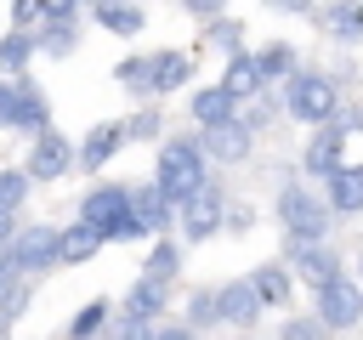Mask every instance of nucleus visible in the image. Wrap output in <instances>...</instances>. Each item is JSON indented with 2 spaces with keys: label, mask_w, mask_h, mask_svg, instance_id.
I'll use <instances>...</instances> for the list:
<instances>
[{
  "label": "nucleus",
  "mask_w": 363,
  "mask_h": 340,
  "mask_svg": "<svg viewBox=\"0 0 363 340\" xmlns=\"http://www.w3.org/2000/svg\"><path fill=\"white\" fill-rule=\"evenodd\" d=\"M51 238H57V227H17L11 232V244H6V261H11V272L17 278H34V272H45L51 266Z\"/></svg>",
  "instance_id": "423d86ee"
},
{
  "label": "nucleus",
  "mask_w": 363,
  "mask_h": 340,
  "mask_svg": "<svg viewBox=\"0 0 363 340\" xmlns=\"http://www.w3.org/2000/svg\"><path fill=\"white\" fill-rule=\"evenodd\" d=\"M199 153L210 159V164H238V159H250V147H255V130L233 113V119H221V125H204L199 136Z\"/></svg>",
  "instance_id": "39448f33"
},
{
  "label": "nucleus",
  "mask_w": 363,
  "mask_h": 340,
  "mask_svg": "<svg viewBox=\"0 0 363 340\" xmlns=\"http://www.w3.org/2000/svg\"><path fill=\"white\" fill-rule=\"evenodd\" d=\"M119 147H125V130H119V125H91V136L79 142V153H74V159H79L85 170H102Z\"/></svg>",
  "instance_id": "f3484780"
},
{
  "label": "nucleus",
  "mask_w": 363,
  "mask_h": 340,
  "mask_svg": "<svg viewBox=\"0 0 363 340\" xmlns=\"http://www.w3.org/2000/svg\"><path fill=\"white\" fill-rule=\"evenodd\" d=\"M23 125V91L17 79H0V130H17Z\"/></svg>",
  "instance_id": "c756f323"
},
{
  "label": "nucleus",
  "mask_w": 363,
  "mask_h": 340,
  "mask_svg": "<svg viewBox=\"0 0 363 340\" xmlns=\"http://www.w3.org/2000/svg\"><path fill=\"white\" fill-rule=\"evenodd\" d=\"M45 6H51V0H40V11H45Z\"/></svg>",
  "instance_id": "a18cd8bd"
},
{
  "label": "nucleus",
  "mask_w": 363,
  "mask_h": 340,
  "mask_svg": "<svg viewBox=\"0 0 363 340\" xmlns=\"http://www.w3.org/2000/svg\"><path fill=\"white\" fill-rule=\"evenodd\" d=\"M272 11H284V17H306L312 11V0H267Z\"/></svg>",
  "instance_id": "ea45409f"
},
{
  "label": "nucleus",
  "mask_w": 363,
  "mask_h": 340,
  "mask_svg": "<svg viewBox=\"0 0 363 340\" xmlns=\"http://www.w3.org/2000/svg\"><path fill=\"white\" fill-rule=\"evenodd\" d=\"M329 187V210L335 215H363V164H335L323 176Z\"/></svg>",
  "instance_id": "ddd939ff"
},
{
  "label": "nucleus",
  "mask_w": 363,
  "mask_h": 340,
  "mask_svg": "<svg viewBox=\"0 0 363 340\" xmlns=\"http://www.w3.org/2000/svg\"><path fill=\"white\" fill-rule=\"evenodd\" d=\"M28 295H34V283H28V278H11V283L0 289V323H17V317L28 312Z\"/></svg>",
  "instance_id": "cd10ccee"
},
{
  "label": "nucleus",
  "mask_w": 363,
  "mask_h": 340,
  "mask_svg": "<svg viewBox=\"0 0 363 340\" xmlns=\"http://www.w3.org/2000/svg\"><path fill=\"white\" fill-rule=\"evenodd\" d=\"M284 102H289V113L301 119V125H329L335 119V108H340V96H335V79L329 74H318V68H295L289 74V91H284Z\"/></svg>",
  "instance_id": "f03ea898"
},
{
  "label": "nucleus",
  "mask_w": 363,
  "mask_h": 340,
  "mask_svg": "<svg viewBox=\"0 0 363 340\" xmlns=\"http://www.w3.org/2000/svg\"><path fill=\"white\" fill-rule=\"evenodd\" d=\"M312 317H318L323 329H357V323H363V283H352L346 272H340V278H329V283L318 289Z\"/></svg>",
  "instance_id": "7ed1b4c3"
},
{
  "label": "nucleus",
  "mask_w": 363,
  "mask_h": 340,
  "mask_svg": "<svg viewBox=\"0 0 363 340\" xmlns=\"http://www.w3.org/2000/svg\"><path fill=\"white\" fill-rule=\"evenodd\" d=\"M102 323H108V300H85V306L74 312L68 334H74V340H96V334H102Z\"/></svg>",
  "instance_id": "bb28decb"
},
{
  "label": "nucleus",
  "mask_w": 363,
  "mask_h": 340,
  "mask_svg": "<svg viewBox=\"0 0 363 340\" xmlns=\"http://www.w3.org/2000/svg\"><path fill=\"white\" fill-rule=\"evenodd\" d=\"M182 6H187L193 17H216V11H221V0H182Z\"/></svg>",
  "instance_id": "79ce46f5"
},
{
  "label": "nucleus",
  "mask_w": 363,
  "mask_h": 340,
  "mask_svg": "<svg viewBox=\"0 0 363 340\" xmlns=\"http://www.w3.org/2000/svg\"><path fill=\"white\" fill-rule=\"evenodd\" d=\"M119 130H125V142H153V136H159V113H136V119H125Z\"/></svg>",
  "instance_id": "f704fd0d"
},
{
  "label": "nucleus",
  "mask_w": 363,
  "mask_h": 340,
  "mask_svg": "<svg viewBox=\"0 0 363 340\" xmlns=\"http://www.w3.org/2000/svg\"><path fill=\"white\" fill-rule=\"evenodd\" d=\"M68 164H74V147L57 130H40L34 136V153H28V176L34 181H57V176H68Z\"/></svg>",
  "instance_id": "9b49d317"
},
{
  "label": "nucleus",
  "mask_w": 363,
  "mask_h": 340,
  "mask_svg": "<svg viewBox=\"0 0 363 340\" xmlns=\"http://www.w3.org/2000/svg\"><path fill=\"white\" fill-rule=\"evenodd\" d=\"M108 238H125V244H130V238H147V227H142V221H136V215L125 210V215H119V221L108 227Z\"/></svg>",
  "instance_id": "e433bc0d"
},
{
  "label": "nucleus",
  "mask_w": 363,
  "mask_h": 340,
  "mask_svg": "<svg viewBox=\"0 0 363 340\" xmlns=\"http://www.w3.org/2000/svg\"><path fill=\"white\" fill-rule=\"evenodd\" d=\"M323 334H329V329H323V323H318V317H289V323H284V334H278V340H323Z\"/></svg>",
  "instance_id": "c9c22d12"
},
{
  "label": "nucleus",
  "mask_w": 363,
  "mask_h": 340,
  "mask_svg": "<svg viewBox=\"0 0 363 340\" xmlns=\"http://www.w3.org/2000/svg\"><path fill=\"white\" fill-rule=\"evenodd\" d=\"M278 221H284L289 238H323V232H329V210H323L301 181H289V187L278 193Z\"/></svg>",
  "instance_id": "20e7f679"
},
{
  "label": "nucleus",
  "mask_w": 363,
  "mask_h": 340,
  "mask_svg": "<svg viewBox=\"0 0 363 340\" xmlns=\"http://www.w3.org/2000/svg\"><path fill=\"white\" fill-rule=\"evenodd\" d=\"M199 323H216V300L210 295H193V323L187 329H199Z\"/></svg>",
  "instance_id": "58836bf2"
},
{
  "label": "nucleus",
  "mask_w": 363,
  "mask_h": 340,
  "mask_svg": "<svg viewBox=\"0 0 363 340\" xmlns=\"http://www.w3.org/2000/svg\"><path fill=\"white\" fill-rule=\"evenodd\" d=\"M28 57H34V40H28L23 28H17V34H0V74L17 79V74L28 68Z\"/></svg>",
  "instance_id": "393cba45"
},
{
  "label": "nucleus",
  "mask_w": 363,
  "mask_h": 340,
  "mask_svg": "<svg viewBox=\"0 0 363 340\" xmlns=\"http://www.w3.org/2000/svg\"><path fill=\"white\" fill-rule=\"evenodd\" d=\"M159 312H164V283L136 278L130 295H125V317H159Z\"/></svg>",
  "instance_id": "5701e85b"
},
{
  "label": "nucleus",
  "mask_w": 363,
  "mask_h": 340,
  "mask_svg": "<svg viewBox=\"0 0 363 340\" xmlns=\"http://www.w3.org/2000/svg\"><path fill=\"white\" fill-rule=\"evenodd\" d=\"M193 74V57L187 51H153L147 57V91H182Z\"/></svg>",
  "instance_id": "4468645a"
},
{
  "label": "nucleus",
  "mask_w": 363,
  "mask_h": 340,
  "mask_svg": "<svg viewBox=\"0 0 363 340\" xmlns=\"http://www.w3.org/2000/svg\"><path fill=\"white\" fill-rule=\"evenodd\" d=\"M210 181V159L199 153V142L193 136H170L164 147H159V170H153V187L182 210V198L187 193H199Z\"/></svg>",
  "instance_id": "f257e3e1"
},
{
  "label": "nucleus",
  "mask_w": 363,
  "mask_h": 340,
  "mask_svg": "<svg viewBox=\"0 0 363 340\" xmlns=\"http://www.w3.org/2000/svg\"><path fill=\"white\" fill-rule=\"evenodd\" d=\"M40 45H45L51 57H68V51H74V23H51V28H40Z\"/></svg>",
  "instance_id": "72a5a7b5"
},
{
  "label": "nucleus",
  "mask_w": 363,
  "mask_h": 340,
  "mask_svg": "<svg viewBox=\"0 0 363 340\" xmlns=\"http://www.w3.org/2000/svg\"><path fill=\"white\" fill-rule=\"evenodd\" d=\"M96 23L108 28V34H142V6H130V0H96Z\"/></svg>",
  "instance_id": "412c9836"
},
{
  "label": "nucleus",
  "mask_w": 363,
  "mask_h": 340,
  "mask_svg": "<svg viewBox=\"0 0 363 340\" xmlns=\"http://www.w3.org/2000/svg\"><path fill=\"white\" fill-rule=\"evenodd\" d=\"M11 278H17V272H11V261H6V249H0V289H6Z\"/></svg>",
  "instance_id": "c03bdc74"
},
{
  "label": "nucleus",
  "mask_w": 363,
  "mask_h": 340,
  "mask_svg": "<svg viewBox=\"0 0 363 340\" xmlns=\"http://www.w3.org/2000/svg\"><path fill=\"white\" fill-rule=\"evenodd\" d=\"M210 300H216V317H221V323H233V329H250V323L261 317V300H255L250 278H233V283H221Z\"/></svg>",
  "instance_id": "9d476101"
},
{
  "label": "nucleus",
  "mask_w": 363,
  "mask_h": 340,
  "mask_svg": "<svg viewBox=\"0 0 363 340\" xmlns=\"http://www.w3.org/2000/svg\"><path fill=\"white\" fill-rule=\"evenodd\" d=\"M182 232H187V244H204V238H216V227H221V187L216 181H204L199 193H187L182 198Z\"/></svg>",
  "instance_id": "0eeeda50"
},
{
  "label": "nucleus",
  "mask_w": 363,
  "mask_h": 340,
  "mask_svg": "<svg viewBox=\"0 0 363 340\" xmlns=\"http://www.w3.org/2000/svg\"><path fill=\"white\" fill-rule=\"evenodd\" d=\"M340 136H346V130H340L335 119L312 130V142H306V176H329L335 164H346V159H340Z\"/></svg>",
  "instance_id": "2eb2a0df"
},
{
  "label": "nucleus",
  "mask_w": 363,
  "mask_h": 340,
  "mask_svg": "<svg viewBox=\"0 0 363 340\" xmlns=\"http://www.w3.org/2000/svg\"><path fill=\"white\" fill-rule=\"evenodd\" d=\"M176 272H182V244H170V238H164V244H153V255H147V272H142V278L170 283Z\"/></svg>",
  "instance_id": "a878e982"
},
{
  "label": "nucleus",
  "mask_w": 363,
  "mask_h": 340,
  "mask_svg": "<svg viewBox=\"0 0 363 340\" xmlns=\"http://www.w3.org/2000/svg\"><path fill=\"white\" fill-rule=\"evenodd\" d=\"M221 85H227V91L244 102V96H261V85H267V79H261V68H255V57H250V51H233V57H227Z\"/></svg>",
  "instance_id": "a211bd4d"
},
{
  "label": "nucleus",
  "mask_w": 363,
  "mask_h": 340,
  "mask_svg": "<svg viewBox=\"0 0 363 340\" xmlns=\"http://www.w3.org/2000/svg\"><path fill=\"white\" fill-rule=\"evenodd\" d=\"M28 198V176L23 170H0V215H17Z\"/></svg>",
  "instance_id": "c85d7f7f"
},
{
  "label": "nucleus",
  "mask_w": 363,
  "mask_h": 340,
  "mask_svg": "<svg viewBox=\"0 0 363 340\" xmlns=\"http://www.w3.org/2000/svg\"><path fill=\"white\" fill-rule=\"evenodd\" d=\"M11 232H17V221H11V215H0V249L11 244Z\"/></svg>",
  "instance_id": "37998d69"
},
{
  "label": "nucleus",
  "mask_w": 363,
  "mask_h": 340,
  "mask_svg": "<svg viewBox=\"0 0 363 340\" xmlns=\"http://www.w3.org/2000/svg\"><path fill=\"white\" fill-rule=\"evenodd\" d=\"M113 79H119L130 96H142V91H147V57H125V62L113 68Z\"/></svg>",
  "instance_id": "2f4dec72"
},
{
  "label": "nucleus",
  "mask_w": 363,
  "mask_h": 340,
  "mask_svg": "<svg viewBox=\"0 0 363 340\" xmlns=\"http://www.w3.org/2000/svg\"><path fill=\"white\" fill-rule=\"evenodd\" d=\"M289 45H267V51H255V68H261V79H284L289 74Z\"/></svg>",
  "instance_id": "7c9ffc66"
},
{
  "label": "nucleus",
  "mask_w": 363,
  "mask_h": 340,
  "mask_svg": "<svg viewBox=\"0 0 363 340\" xmlns=\"http://www.w3.org/2000/svg\"><path fill=\"white\" fill-rule=\"evenodd\" d=\"M233 113H238V96H233L227 85L193 91V119H199V125H221V119H233Z\"/></svg>",
  "instance_id": "6ab92c4d"
},
{
  "label": "nucleus",
  "mask_w": 363,
  "mask_h": 340,
  "mask_svg": "<svg viewBox=\"0 0 363 340\" xmlns=\"http://www.w3.org/2000/svg\"><path fill=\"white\" fill-rule=\"evenodd\" d=\"M113 340H153V317H125Z\"/></svg>",
  "instance_id": "4c0bfd02"
},
{
  "label": "nucleus",
  "mask_w": 363,
  "mask_h": 340,
  "mask_svg": "<svg viewBox=\"0 0 363 340\" xmlns=\"http://www.w3.org/2000/svg\"><path fill=\"white\" fill-rule=\"evenodd\" d=\"M153 340H199L187 323H170V329H153Z\"/></svg>",
  "instance_id": "a19ab883"
},
{
  "label": "nucleus",
  "mask_w": 363,
  "mask_h": 340,
  "mask_svg": "<svg viewBox=\"0 0 363 340\" xmlns=\"http://www.w3.org/2000/svg\"><path fill=\"white\" fill-rule=\"evenodd\" d=\"M289 266H295V278L312 283V289H323L329 278H340V255H335L323 238H289Z\"/></svg>",
  "instance_id": "6e6552de"
},
{
  "label": "nucleus",
  "mask_w": 363,
  "mask_h": 340,
  "mask_svg": "<svg viewBox=\"0 0 363 340\" xmlns=\"http://www.w3.org/2000/svg\"><path fill=\"white\" fill-rule=\"evenodd\" d=\"M250 289H255V300H261V306H289V272H284V266H272V261L250 272Z\"/></svg>",
  "instance_id": "aec40b11"
},
{
  "label": "nucleus",
  "mask_w": 363,
  "mask_h": 340,
  "mask_svg": "<svg viewBox=\"0 0 363 340\" xmlns=\"http://www.w3.org/2000/svg\"><path fill=\"white\" fill-rule=\"evenodd\" d=\"M17 91H23V125H17V130H28V136L51 130V108H45V91H40L34 79H23V74H17Z\"/></svg>",
  "instance_id": "4be33fe9"
},
{
  "label": "nucleus",
  "mask_w": 363,
  "mask_h": 340,
  "mask_svg": "<svg viewBox=\"0 0 363 340\" xmlns=\"http://www.w3.org/2000/svg\"><path fill=\"white\" fill-rule=\"evenodd\" d=\"M323 23H329V34L346 40V45L363 40V6H357V0H335V6L323 11Z\"/></svg>",
  "instance_id": "b1692460"
},
{
  "label": "nucleus",
  "mask_w": 363,
  "mask_h": 340,
  "mask_svg": "<svg viewBox=\"0 0 363 340\" xmlns=\"http://www.w3.org/2000/svg\"><path fill=\"white\" fill-rule=\"evenodd\" d=\"M238 34H244V28H238L233 17H210V45H216V51L233 57V51H238Z\"/></svg>",
  "instance_id": "473e14b6"
},
{
  "label": "nucleus",
  "mask_w": 363,
  "mask_h": 340,
  "mask_svg": "<svg viewBox=\"0 0 363 340\" xmlns=\"http://www.w3.org/2000/svg\"><path fill=\"white\" fill-rule=\"evenodd\" d=\"M96 249H102V232L85 227V221H74V227H62L51 238V266H85Z\"/></svg>",
  "instance_id": "f8f14e48"
},
{
  "label": "nucleus",
  "mask_w": 363,
  "mask_h": 340,
  "mask_svg": "<svg viewBox=\"0 0 363 340\" xmlns=\"http://www.w3.org/2000/svg\"><path fill=\"white\" fill-rule=\"evenodd\" d=\"M125 210H130V187H119V181H96V187L79 198V221L96 227L102 238H108V227H113Z\"/></svg>",
  "instance_id": "1a4fd4ad"
},
{
  "label": "nucleus",
  "mask_w": 363,
  "mask_h": 340,
  "mask_svg": "<svg viewBox=\"0 0 363 340\" xmlns=\"http://www.w3.org/2000/svg\"><path fill=\"white\" fill-rule=\"evenodd\" d=\"M130 215H136L147 232H164V227L176 221V204H170V198L147 181V187H136V193H130Z\"/></svg>",
  "instance_id": "dca6fc26"
}]
</instances>
